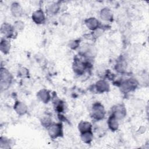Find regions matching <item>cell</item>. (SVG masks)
Listing matches in <instances>:
<instances>
[{"label": "cell", "mask_w": 149, "mask_h": 149, "mask_svg": "<svg viewBox=\"0 0 149 149\" xmlns=\"http://www.w3.org/2000/svg\"><path fill=\"white\" fill-rule=\"evenodd\" d=\"M10 49V44L8 41L3 39L1 40V50L4 54H6Z\"/></svg>", "instance_id": "5b68a950"}, {"label": "cell", "mask_w": 149, "mask_h": 149, "mask_svg": "<svg viewBox=\"0 0 149 149\" xmlns=\"http://www.w3.org/2000/svg\"><path fill=\"white\" fill-rule=\"evenodd\" d=\"M79 126V129L80 131L83 132V133L88 132V131H91V125L88 122H81L80 123Z\"/></svg>", "instance_id": "8992f818"}, {"label": "cell", "mask_w": 149, "mask_h": 149, "mask_svg": "<svg viewBox=\"0 0 149 149\" xmlns=\"http://www.w3.org/2000/svg\"><path fill=\"white\" fill-rule=\"evenodd\" d=\"M93 116L97 119H102L104 116V110L103 106L100 104H95L93 108Z\"/></svg>", "instance_id": "7a4b0ae2"}, {"label": "cell", "mask_w": 149, "mask_h": 149, "mask_svg": "<svg viewBox=\"0 0 149 149\" xmlns=\"http://www.w3.org/2000/svg\"><path fill=\"white\" fill-rule=\"evenodd\" d=\"M40 18V22L41 23L42 22V20L44 19V15H43V12L41 10H38L37 12H36L34 15H33V19L35 20L37 18Z\"/></svg>", "instance_id": "9c48e42d"}, {"label": "cell", "mask_w": 149, "mask_h": 149, "mask_svg": "<svg viewBox=\"0 0 149 149\" xmlns=\"http://www.w3.org/2000/svg\"><path fill=\"white\" fill-rule=\"evenodd\" d=\"M12 80V76L8 70L5 68L1 69V90L6 89Z\"/></svg>", "instance_id": "6da1fadb"}, {"label": "cell", "mask_w": 149, "mask_h": 149, "mask_svg": "<svg viewBox=\"0 0 149 149\" xmlns=\"http://www.w3.org/2000/svg\"><path fill=\"white\" fill-rule=\"evenodd\" d=\"M109 126L112 130H116L117 129L118 124L116 120V118L113 115H112L109 119Z\"/></svg>", "instance_id": "52a82bcc"}, {"label": "cell", "mask_w": 149, "mask_h": 149, "mask_svg": "<svg viewBox=\"0 0 149 149\" xmlns=\"http://www.w3.org/2000/svg\"><path fill=\"white\" fill-rule=\"evenodd\" d=\"M82 139L86 143H89L92 139V134L90 131L83 132L82 134Z\"/></svg>", "instance_id": "ba28073f"}, {"label": "cell", "mask_w": 149, "mask_h": 149, "mask_svg": "<svg viewBox=\"0 0 149 149\" xmlns=\"http://www.w3.org/2000/svg\"><path fill=\"white\" fill-rule=\"evenodd\" d=\"M61 125L60 124H54L53 125H51L49 129L48 130L49 134L52 137H56L59 136L61 134Z\"/></svg>", "instance_id": "3957f363"}, {"label": "cell", "mask_w": 149, "mask_h": 149, "mask_svg": "<svg viewBox=\"0 0 149 149\" xmlns=\"http://www.w3.org/2000/svg\"><path fill=\"white\" fill-rule=\"evenodd\" d=\"M1 33L3 34L4 36L8 37H10L13 33V27L9 24L4 23L1 27Z\"/></svg>", "instance_id": "277c9868"}]
</instances>
